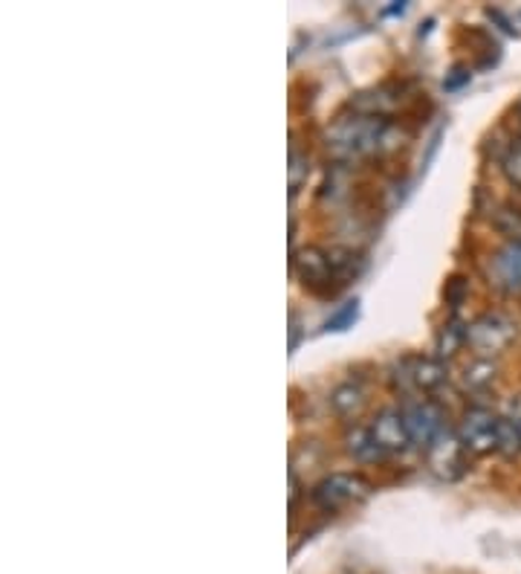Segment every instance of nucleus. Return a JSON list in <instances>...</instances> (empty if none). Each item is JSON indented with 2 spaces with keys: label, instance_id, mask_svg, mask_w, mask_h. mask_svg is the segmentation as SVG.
Here are the masks:
<instances>
[{
  "label": "nucleus",
  "instance_id": "4468645a",
  "mask_svg": "<svg viewBox=\"0 0 521 574\" xmlns=\"http://www.w3.org/2000/svg\"><path fill=\"white\" fill-rule=\"evenodd\" d=\"M466 343V328L461 322H450V325L441 328V334L434 340V349H437V357H452L461 345Z\"/></svg>",
  "mask_w": 521,
  "mask_h": 574
},
{
  "label": "nucleus",
  "instance_id": "f8f14e48",
  "mask_svg": "<svg viewBox=\"0 0 521 574\" xmlns=\"http://www.w3.org/2000/svg\"><path fill=\"white\" fill-rule=\"evenodd\" d=\"M345 450L354 455L356 462H365V464H374V462H383V459H388V455L379 450L377 441H374V435L368 427H354V430H347Z\"/></svg>",
  "mask_w": 521,
  "mask_h": 574
},
{
  "label": "nucleus",
  "instance_id": "aec40b11",
  "mask_svg": "<svg viewBox=\"0 0 521 574\" xmlns=\"http://www.w3.org/2000/svg\"><path fill=\"white\" fill-rule=\"evenodd\" d=\"M507 418L516 423V430H519V435H521V395L507 404Z\"/></svg>",
  "mask_w": 521,
  "mask_h": 574
},
{
  "label": "nucleus",
  "instance_id": "f03ea898",
  "mask_svg": "<svg viewBox=\"0 0 521 574\" xmlns=\"http://www.w3.org/2000/svg\"><path fill=\"white\" fill-rule=\"evenodd\" d=\"M458 435L464 441L466 453L490 455L501 450V430H505V415L492 412L487 407L466 409L458 421Z\"/></svg>",
  "mask_w": 521,
  "mask_h": 574
},
{
  "label": "nucleus",
  "instance_id": "6e6552de",
  "mask_svg": "<svg viewBox=\"0 0 521 574\" xmlns=\"http://www.w3.org/2000/svg\"><path fill=\"white\" fill-rule=\"evenodd\" d=\"M446 380V368L441 360L432 357H403L395 366V383L403 391H432Z\"/></svg>",
  "mask_w": 521,
  "mask_h": 574
},
{
  "label": "nucleus",
  "instance_id": "423d86ee",
  "mask_svg": "<svg viewBox=\"0 0 521 574\" xmlns=\"http://www.w3.org/2000/svg\"><path fill=\"white\" fill-rule=\"evenodd\" d=\"M426 455L432 473L437 478H443V482H458V478L466 473V455L469 453H466L458 430H452L450 423H446V430L432 441Z\"/></svg>",
  "mask_w": 521,
  "mask_h": 574
},
{
  "label": "nucleus",
  "instance_id": "20e7f679",
  "mask_svg": "<svg viewBox=\"0 0 521 574\" xmlns=\"http://www.w3.org/2000/svg\"><path fill=\"white\" fill-rule=\"evenodd\" d=\"M372 494V485L368 478H363L359 473H331V476L319 478L313 490H310V499L313 505L322 510H342L347 505L359 503L365 496Z\"/></svg>",
  "mask_w": 521,
  "mask_h": 574
},
{
  "label": "nucleus",
  "instance_id": "f257e3e1",
  "mask_svg": "<svg viewBox=\"0 0 521 574\" xmlns=\"http://www.w3.org/2000/svg\"><path fill=\"white\" fill-rule=\"evenodd\" d=\"M324 140H328V152L336 159L372 157L395 145V125L386 117L351 113L333 122Z\"/></svg>",
  "mask_w": 521,
  "mask_h": 574
},
{
  "label": "nucleus",
  "instance_id": "4be33fe9",
  "mask_svg": "<svg viewBox=\"0 0 521 574\" xmlns=\"http://www.w3.org/2000/svg\"><path fill=\"white\" fill-rule=\"evenodd\" d=\"M519 113H521V102H519Z\"/></svg>",
  "mask_w": 521,
  "mask_h": 574
},
{
  "label": "nucleus",
  "instance_id": "2eb2a0df",
  "mask_svg": "<svg viewBox=\"0 0 521 574\" xmlns=\"http://www.w3.org/2000/svg\"><path fill=\"white\" fill-rule=\"evenodd\" d=\"M496 380V366H492V360H475L473 366L464 372V386L473 391H481L487 386H492Z\"/></svg>",
  "mask_w": 521,
  "mask_h": 574
},
{
  "label": "nucleus",
  "instance_id": "f3484780",
  "mask_svg": "<svg viewBox=\"0 0 521 574\" xmlns=\"http://www.w3.org/2000/svg\"><path fill=\"white\" fill-rule=\"evenodd\" d=\"M356 317H359V299H351V302L342 305L340 311L324 322V328L328 331H347V328H354Z\"/></svg>",
  "mask_w": 521,
  "mask_h": 574
},
{
  "label": "nucleus",
  "instance_id": "1a4fd4ad",
  "mask_svg": "<svg viewBox=\"0 0 521 574\" xmlns=\"http://www.w3.org/2000/svg\"><path fill=\"white\" fill-rule=\"evenodd\" d=\"M374 435V441L379 444V450L386 455H400L411 446L409 427H406L403 409H386L374 418V423L368 427Z\"/></svg>",
  "mask_w": 521,
  "mask_h": 574
},
{
  "label": "nucleus",
  "instance_id": "dca6fc26",
  "mask_svg": "<svg viewBox=\"0 0 521 574\" xmlns=\"http://www.w3.org/2000/svg\"><path fill=\"white\" fill-rule=\"evenodd\" d=\"M308 172H310L308 154H301L299 145L292 143L290 145V198L301 189V184L308 180Z\"/></svg>",
  "mask_w": 521,
  "mask_h": 574
},
{
  "label": "nucleus",
  "instance_id": "0eeeda50",
  "mask_svg": "<svg viewBox=\"0 0 521 574\" xmlns=\"http://www.w3.org/2000/svg\"><path fill=\"white\" fill-rule=\"evenodd\" d=\"M406 427H409L411 444L420 450H429L432 441L446 430V412L434 400H411L403 409Z\"/></svg>",
  "mask_w": 521,
  "mask_h": 574
},
{
  "label": "nucleus",
  "instance_id": "9b49d317",
  "mask_svg": "<svg viewBox=\"0 0 521 574\" xmlns=\"http://www.w3.org/2000/svg\"><path fill=\"white\" fill-rule=\"evenodd\" d=\"M400 85H379V88L365 90L356 99H351V108L354 113H365V117H386L397 108L400 102Z\"/></svg>",
  "mask_w": 521,
  "mask_h": 574
},
{
  "label": "nucleus",
  "instance_id": "6ab92c4d",
  "mask_svg": "<svg viewBox=\"0 0 521 574\" xmlns=\"http://www.w3.org/2000/svg\"><path fill=\"white\" fill-rule=\"evenodd\" d=\"M464 290H466L464 279H452L450 285H446V299L452 302V308H458V302L464 299Z\"/></svg>",
  "mask_w": 521,
  "mask_h": 574
},
{
  "label": "nucleus",
  "instance_id": "39448f33",
  "mask_svg": "<svg viewBox=\"0 0 521 574\" xmlns=\"http://www.w3.org/2000/svg\"><path fill=\"white\" fill-rule=\"evenodd\" d=\"M292 273L299 276V282L308 290L313 294H331L333 285L336 282V271H333V262H331V250H322V247H301L292 253V262H290ZM340 285V282H336Z\"/></svg>",
  "mask_w": 521,
  "mask_h": 574
},
{
  "label": "nucleus",
  "instance_id": "ddd939ff",
  "mask_svg": "<svg viewBox=\"0 0 521 574\" xmlns=\"http://www.w3.org/2000/svg\"><path fill=\"white\" fill-rule=\"evenodd\" d=\"M333 412L342 415V418H359L365 407V389L359 383H342L340 389L333 391Z\"/></svg>",
  "mask_w": 521,
  "mask_h": 574
},
{
  "label": "nucleus",
  "instance_id": "7ed1b4c3",
  "mask_svg": "<svg viewBox=\"0 0 521 574\" xmlns=\"http://www.w3.org/2000/svg\"><path fill=\"white\" fill-rule=\"evenodd\" d=\"M516 340V322L505 313H484L466 325V345L478 354V360H492L507 351Z\"/></svg>",
  "mask_w": 521,
  "mask_h": 574
},
{
  "label": "nucleus",
  "instance_id": "9d476101",
  "mask_svg": "<svg viewBox=\"0 0 521 574\" xmlns=\"http://www.w3.org/2000/svg\"><path fill=\"white\" fill-rule=\"evenodd\" d=\"M492 285L501 287L505 294L521 296V241H507L490 258Z\"/></svg>",
  "mask_w": 521,
  "mask_h": 574
},
{
  "label": "nucleus",
  "instance_id": "412c9836",
  "mask_svg": "<svg viewBox=\"0 0 521 574\" xmlns=\"http://www.w3.org/2000/svg\"><path fill=\"white\" fill-rule=\"evenodd\" d=\"M299 349V317L292 313L290 317V351Z\"/></svg>",
  "mask_w": 521,
  "mask_h": 574
},
{
  "label": "nucleus",
  "instance_id": "a211bd4d",
  "mask_svg": "<svg viewBox=\"0 0 521 574\" xmlns=\"http://www.w3.org/2000/svg\"><path fill=\"white\" fill-rule=\"evenodd\" d=\"M505 175L510 184L521 186V140L510 148V154L505 157Z\"/></svg>",
  "mask_w": 521,
  "mask_h": 574
}]
</instances>
